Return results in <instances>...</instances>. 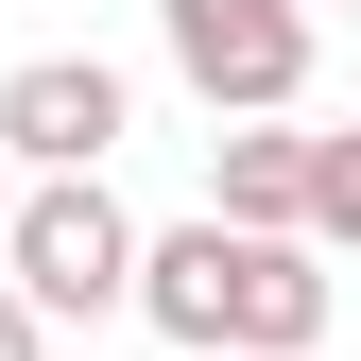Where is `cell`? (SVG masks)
I'll use <instances>...</instances> for the list:
<instances>
[{
  "mask_svg": "<svg viewBox=\"0 0 361 361\" xmlns=\"http://www.w3.org/2000/svg\"><path fill=\"white\" fill-rule=\"evenodd\" d=\"M121 138H138V86H121L104 52H35V69H0V155H18V172H104Z\"/></svg>",
  "mask_w": 361,
  "mask_h": 361,
  "instance_id": "277c9868",
  "label": "cell"
},
{
  "mask_svg": "<svg viewBox=\"0 0 361 361\" xmlns=\"http://www.w3.org/2000/svg\"><path fill=\"white\" fill-rule=\"evenodd\" d=\"M310 155H327V138H310L293 104L241 121V138H207V207H224V224H310Z\"/></svg>",
  "mask_w": 361,
  "mask_h": 361,
  "instance_id": "5b68a950",
  "label": "cell"
},
{
  "mask_svg": "<svg viewBox=\"0 0 361 361\" xmlns=\"http://www.w3.org/2000/svg\"><path fill=\"white\" fill-rule=\"evenodd\" d=\"M172 361H258V344H172Z\"/></svg>",
  "mask_w": 361,
  "mask_h": 361,
  "instance_id": "ba28073f",
  "label": "cell"
},
{
  "mask_svg": "<svg viewBox=\"0 0 361 361\" xmlns=\"http://www.w3.org/2000/svg\"><path fill=\"white\" fill-rule=\"evenodd\" d=\"M310 241H361V121L310 155Z\"/></svg>",
  "mask_w": 361,
  "mask_h": 361,
  "instance_id": "8992f818",
  "label": "cell"
},
{
  "mask_svg": "<svg viewBox=\"0 0 361 361\" xmlns=\"http://www.w3.org/2000/svg\"><path fill=\"white\" fill-rule=\"evenodd\" d=\"M138 310L172 344H258V361H293L310 327H327V258H310V224H172V241L138 258Z\"/></svg>",
  "mask_w": 361,
  "mask_h": 361,
  "instance_id": "6da1fadb",
  "label": "cell"
},
{
  "mask_svg": "<svg viewBox=\"0 0 361 361\" xmlns=\"http://www.w3.org/2000/svg\"><path fill=\"white\" fill-rule=\"evenodd\" d=\"M0 241H18V190H0Z\"/></svg>",
  "mask_w": 361,
  "mask_h": 361,
  "instance_id": "9c48e42d",
  "label": "cell"
},
{
  "mask_svg": "<svg viewBox=\"0 0 361 361\" xmlns=\"http://www.w3.org/2000/svg\"><path fill=\"white\" fill-rule=\"evenodd\" d=\"M138 207L104 190V172H35L18 190V241H0V276H18L52 327H104V310H138Z\"/></svg>",
  "mask_w": 361,
  "mask_h": 361,
  "instance_id": "7a4b0ae2",
  "label": "cell"
},
{
  "mask_svg": "<svg viewBox=\"0 0 361 361\" xmlns=\"http://www.w3.org/2000/svg\"><path fill=\"white\" fill-rule=\"evenodd\" d=\"M0 361H52V310H35L18 276H0Z\"/></svg>",
  "mask_w": 361,
  "mask_h": 361,
  "instance_id": "52a82bcc",
  "label": "cell"
},
{
  "mask_svg": "<svg viewBox=\"0 0 361 361\" xmlns=\"http://www.w3.org/2000/svg\"><path fill=\"white\" fill-rule=\"evenodd\" d=\"M155 35H172L207 121H276L310 86V0H155Z\"/></svg>",
  "mask_w": 361,
  "mask_h": 361,
  "instance_id": "3957f363",
  "label": "cell"
}]
</instances>
